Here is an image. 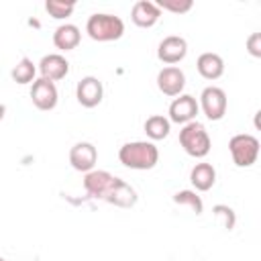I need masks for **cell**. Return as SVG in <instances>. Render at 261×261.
Returning a JSON list of instances; mask_svg holds the SVG:
<instances>
[{
    "label": "cell",
    "mask_w": 261,
    "mask_h": 261,
    "mask_svg": "<svg viewBox=\"0 0 261 261\" xmlns=\"http://www.w3.org/2000/svg\"><path fill=\"white\" fill-rule=\"evenodd\" d=\"M39 73L43 80L59 82L69 73V61L59 53H49L39 61Z\"/></svg>",
    "instance_id": "cell-13"
},
{
    "label": "cell",
    "mask_w": 261,
    "mask_h": 261,
    "mask_svg": "<svg viewBox=\"0 0 261 261\" xmlns=\"http://www.w3.org/2000/svg\"><path fill=\"white\" fill-rule=\"evenodd\" d=\"M196 69L198 73L204 77V80H218L222 73H224V59L218 55V53H202L196 61Z\"/></svg>",
    "instance_id": "cell-15"
},
{
    "label": "cell",
    "mask_w": 261,
    "mask_h": 261,
    "mask_svg": "<svg viewBox=\"0 0 261 261\" xmlns=\"http://www.w3.org/2000/svg\"><path fill=\"white\" fill-rule=\"evenodd\" d=\"M118 161L137 171L153 169L159 161V149L151 141H130L118 149Z\"/></svg>",
    "instance_id": "cell-1"
},
{
    "label": "cell",
    "mask_w": 261,
    "mask_h": 261,
    "mask_svg": "<svg viewBox=\"0 0 261 261\" xmlns=\"http://www.w3.org/2000/svg\"><path fill=\"white\" fill-rule=\"evenodd\" d=\"M212 214H214L216 220H220L222 228H226V230H232V228H234V224H237V214H234V210H232L230 206H226V204H216V206H212Z\"/></svg>",
    "instance_id": "cell-22"
},
{
    "label": "cell",
    "mask_w": 261,
    "mask_h": 261,
    "mask_svg": "<svg viewBox=\"0 0 261 261\" xmlns=\"http://www.w3.org/2000/svg\"><path fill=\"white\" fill-rule=\"evenodd\" d=\"M171 200H173L175 204H179V206H188L196 216L204 212V202H202V198L196 194V190H179V192L173 194Z\"/></svg>",
    "instance_id": "cell-20"
},
{
    "label": "cell",
    "mask_w": 261,
    "mask_h": 261,
    "mask_svg": "<svg viewBox=\"0 0 261 261\" xmlns=\"http://www.w3.org/2000/svg\"><path fill=\"white\" fill-rule=\"evenodd\" d=\"M0 261H6V259H2V257H0Z\"/></svg>",
    "instance_id": "cell-25"
},
{
    "label": "cell",
    "mask_w": 261,
    "mask_h": 261,
    "mask_svg": "<svg viewBox=\"0 0 261 261\" xmlns=\"http://www.w3.org/2000/svg\"><path fill=\"white\" fill-rule=\"evenodd\" d=\"M179 145L190 157L202 159L210 153L212 141H210V135H208L206 126L198 120H192V122L184 124L181 130H179Z\"/></svg>",
    "instance_id": "cell-3"
},
{
    "label": "cell",
    "mask_w": 261,
    "mask_h": 261,
    "mask_svg": "<svg viewBox=\"0 0 261 261\" xmlns=\"http://www.w3.org/2000/svg\"><path fill=\"white\" fill-rule=\"evenodd\" d=\"M190 181L194 186V190L198 192H208L214 184H216V169L212 163H196L190 171Z\"/></svg>",
    "instance_id": "cell-17"
},
{
    "label": "cell",
    "mask_w": 261,
    "mask_h": 261,
    "mask_svg": "<svg viewBox=\"0 0 261 261\" xmlns=\"http://www.w3.org/2000/svg\"><path fill=\"white\" fill-rule=\"evenodd\" d=\"M86 33L92 41H98V43L118 41L124 35V22H122L120 16L106 14V12H96L88 18Z\"/></svg>",
    "instance_id": "cell-2"
},
{
    "label": "cell",
    "mask_w": 261,
    "mask_h": 261,
    "mask_svg": "<svg viewBox=\"0 0 261 261\" xmlns=\"http://www.w3.org/2000/svg\"><path fill=\"white\" fill-rule=\"evenodd\" d=\"M169 130H171V122L163 114H153L145 120V133L151 141H163L169 135Z\"/></svg>",
    "instance_id": "cell-18"
},
{
    "label": "cell",
    "mask_w": 261,
    "mask_h": 261,
    "mask_svg": "<svg viewBox=\"0 0 261 261\" xmlns=\"http://www.w3.org/2000/svg\"><path fill=\"white\" fill-rule=\"evenodd\" d=\"M186 55H188V41L184 37L169 35L157 45V59L165 65H175Z\"/></svg>",
    "instance_id": "cell-8"
},
{
    "label": "cell",
    "mask_w": 261,
    "mask_h": 261,
    "mask_svg": "<svg viewBox=\"0 0 261 261\" xmlns=\"http://www.w3.org/2000/svg\"><path fill=\"white\" fill-rule=\"evenodd\" d=\"M82 41V33L75 24L71 22H65V24H59L53 33V45L61 51H73Z\"/></svg>",
    "instance_id": "cell-16"
},
{
    "label": "cell",
    "mask_w": 261,
    "mask_h": 261,
    "mask_svg": "<svg viewBox=\"0 0 261 261\" xmlns=\"http://www.w3.org/2000/svg\"><path fill=\"white\" fill-rule=\"evenodd\" d=\"M247 51L253 57H261V33H253L247 39Z\"/></svg>",
    "instance_id": "cell-24"
},
{
    "label": "cell",
    "mask_w": 261,
    "mask_h": 261,
    "mask_svg": "<svg viewBox=\"0 0 261 261\" xmlns=\"http://www.w3.org/2000/svg\"><path fill=\"white\" fill-rule=\"evenodd\" d=\"M31 100L33 104L39 108V110H53L57 106V100H59V94H57V88L53 82L49 80H35L33 82V88H31Z\"/></svg>",
    "instance_id": "cell-12"
},
{
    "label": "cell",
    "mask_w": 261,
    "mask_h": 261,
    "mask_svg": "<svg viewBox=\"0 0 261 261\" xmlns=\"http://www.w3.org/2000/svg\"><path fill=\"white\" fill-rule=\"evenodd\" d=\"M35 75H37V67H35V63H33L29 57H22V59L12 67V71H10L12 82H16V84H20V86L33 84V82H35Z\"/></svg>",
    "instance_id": "cell-19"
},
{
    "label": "cell",
    "mask_w": 261,
    "mask_h": 261,
    "mask_svg": "<svg viewBox=\"0 0 261 261\" xmlns=\"http://www.w3.org/2000/svg\"><path fill=\"white\" fill-rule=\"evenodd\" d=\"M155 4H157L159 10H167V12H173V14H186L194 8L192 0H157Z\"/></svg>",
    "instance_id": "cell-23"
},
{
    "label": "cell",
    "mask_w": 261,
    "mask_h": 261,
    "mask_svg": "<svg viewBox=\"0 0 261 261\" xmlns=\"http://www.w3.org/2000/svg\"><path fill=\"white\" fill-rule=\"evenodd\" d=\"M157 88L161 94L177 98L186 88V73L175 65H167L157 73Z\"/></svg>",
    "instance_id": "cell-11"
},
{
    "label": "cell",
    "mask_w": 261,
    "mask_h": 261,
    "mask_svg": "<svg viewBox=\"0 0 261 261\" xmlns=\"http://www.w3.org/2000/svg\"><path fill=\"white\" fill-rule=\"evenodd\" d=\"M228 151H230L232 163L237 167H251L259 157V141L253 135L239 133V135L230 137Z\"/></svg>",
    "instance_id": "cell-4"
},
{
    "label": "cell",
    "mask_w": 261,
    "mask_h": 261,
    "mask_svg": "<svg viewBox=\"0 0 261 261\" xmlns=\"http://www.w3.org/2000/svg\"><path fill=\"white\" fill-rule=\"evenodd\" d=\"M96 161H98V151L92 143L88 141H80L75 143L71 149H69V163L75 171L80 173H88L96 167Z\"/></svg>",
    "instance_id": "cell-10"
},
{
    "label": "cell",
    "mask_w": 261,
    "mask_h": 261,
    "mask_svg": "<svg viewBox=\"0 0 261 261\" xmlns=\"http://www.w3.org/2000/svg\"><path fill=\"white\" fill-rule=\"evenodd\" d=\"M200 112V106H198V100L190 94H179L177 98H173V102L169 104V122H175V124H188L192 120H196Z\"/></svg>",
    "instance_id": "cell-7"
},
{
    "label": "cell",
    "mask_w": 261,
    "mask_h": 261,
    "mask_svg": "<svg viewBox=\"0 0 261 261\" xmlns=\"http://www.w3.org/2000/svg\"><path fill=\"white\" fill-rule=\"evenodd\" d=\"M75 98L84 108H96L104 98V86L98 77L86 75L75 86Z\"/></svg>",
    "instance_id": "cell-9"
},
{
    "label": "cell",
    "mask_w": 261,
    "mask_h": 261,
    "mask_svg": "<svg viewBox=\"0 0 261 261\" xmlns=\"http://www.w3.org/2000/svg\"><path fill=\"white\" fill-rule=\"evenodd\" d=\"M120 177H114L112 173L104 171V169H92L86 173L84 177V190L88 192V196L98 198V200H108V196L112 194L114 186L118 184Z\"/></svg>",
    "instance_id": "cell-6"
},
{
    "label": "cell",
    "mask_w": 261,
    "mask_h": 261,
    "mask_svg": "<svg viewBox=\"0 0 261 261\" xmlns=\"http://www.w3.org/2000/svg\"><path fill=\"white\" fill-rule=\"evenodd\" d=\"M161 18V10L157 8L155 2L151 0H139L133 4L130 10V20L141 27V29H151L153 24H157V20Z\"/></svg>",
    "instance_id": "cell-14"
},
{
    "label": "cell",
    "mask_w": 261,
    "mask_h": 261,
    "mask_svg": "<svg viewBox=\"0 0 261 261\" xmlns=\"http://www.w3.org/2000/svg\"><path fill=\"white\" fill-rule=\"evenodd\" d=\"M75 8V2H63V0H47L45 2V10L51 18H57V20H63L67 16H71Z\"/></svg>",
    "instance_id": "cell-21"
},
{
    "label": "cell",
    "mask_w": 261,
    "mask_h": 261,
    "mask_svg": "<svg viewBox=\"0 0 261 261\" xmlns=\"http://www.w3.org/2000/svg\"><path fill=\"white\" fill-rule=\"evenodd\" d=\"M198 106H200V110L204 112V116H206L208 120H220V118H224V114H226L228 100H226V94H224L222 88H218V86H208V88L202 90Z\"/></svg>",
    "instance_id": "cell-5"
}]
</instances>
